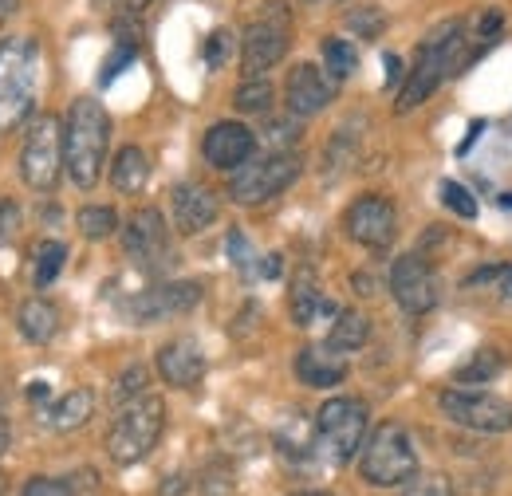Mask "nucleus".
<instances>
[{
    "mask_svg": "<svg viewBox=\"0 0 512 496\" xmlns=\"http://www.w3.org/2000/svg\"><path fill=\"white\" fill-rule=\"evenodd\" d=\"M123 245L127 256H134L142 268H158L170 260V233L158 209H138L123 229Z\"/></svg>",
    "mask_w": 512,
    "mask_h": 496,
    "instance_id": "ddd939ff",
    "label": "nucleus"
},
{
    "mask_svg": "<svg viewBox=\"0 0 512 496\" xmlns=\"http://www.w3.org/2000/svg\"><path fill=\"white\" fill-rule=\"evenodd\" d=\"M64 260H67L64 241H44V245L36 248V288H48V284L60 276Z\"/></svg>",
    "mask_w": 512,
    "mask_h": 496,
    "instance_id": "cd10ccee",
    "label": "nucleus"
},
{
    "mask_svg": "<svg viewBox=\"0 0 512 496\" xmlns=\"http://www.w3.org/2000/svg\"><path fill=\"white\" fill-rule=\"evenodd\" d=\"M386 67H390V83H394V79H398V60H394V56H386Z\"/></svg>",
    "mask_w": 512,
    "mask_h": 496,
    "instance_id": "37998d69",
    "label": "nucleus"
},
{
    "mask_svg": "<svg viewBox=\"0 0 512 496\" xmlns=\"http://www.w3.org/2000/svg\"><path fill=\"white\" fill-rule=\"evenodd\" d=\"M347 28L359 32L363 40H375V36H383L386 16L379 8H355V12H347Z\"/></svg>",
    "mask_w": 512,
    "mask_h": 496,
    "instance_id": "7c9ffc66",
    "label": "nucleus"
},
{
    "mask_svg": "<svg viewBox=\"0 0 512 496\" xmlns=\"http://www.w3.org/2000/svg\"><path fill=\"white\" fill-rule=\"evenodd\" d=\"M150 182V158H146V150H138V146H123L119 150V158H115V166H111V186L119 189V193H142Z\"/></svg>",
    "mask_w": 512,
    "mask_h": 496,
    "instance_id": "5701e85b",
    "label": "nucleus"
},
{
    "mask_svg": "<svg viewBox=\"0 0 512 496\" xmlns=\"http://www.w3.org/2000/svg\"><path fill=\"white\" fill-rule=\"evenodd\" d=\"M489 276H493L497 292H501V296H509V300H512V264H505V268H493Z\"/></svg>",
    "mask_w": 512,
    "mask_h": 496,
    "instance_id": "4c0bfd02",
    "label": "nucleus"
},
{
    "mask_svg": "<svg viewBox=\"0 0 512 496\" xmlns=\"http://www.w3.org/2000/svg\"><path fill=\"white\" fill-rule=\"evenodd\" d=\"M465 20H446V24H438L426 40H422V48H418V60L410 67V75H406V83H402V91H398V115H406V111H414V107H422L426 99H434V91L446 83L453 71H461L465 60H469V52H465Z\"/></svg>",
    "mask_w": 512,
    "mask_h": 496,
    "instance_id": "f257e3e1",
    "label": "nucleus"
},
{
    "mask_svg": "<svg viewBox=\"0 0 512 496\" xmlns=\"http://www.w3.org/2000/svg\"><path fill=\"white\" fill-rule=\"evenodd\" d=\"M229 256L237 268H253V245L245 241V233H229Z\"/></svg>",
    "mask_w": 512,
    "mask_h": 496,
    "instance_id": "e433bc0d",
    "label": "nucleus"
},
{
    "mask_svg": "<svg viewBox=\"0 0 512 496\" xmlns=\"http://www.w3.org/2000/svg\"><path fill=\"white\" fill-rule=\"evenodd\" d=\"M442 201H446L457 217H465V221L477 217V197L465 186H457V182H442Z\"/></svg>",
    "mask_w": 512,
    "mask_h": 496,
    "instance_id": "2f4dec72",
    "label": "nucleus"
},
{
    "mask_svg": "<svg viewBox=\"0 0 512 496\" xmlns=\"http://www.w3.org/2000/svg\"><path fill=\"white\" fill-rule=\"evenodd\" d=\"M288 52V20L280 16H264V20H253L245 28V71L249 75H264L268 67L284 60Z\"/></svg>",
    "mask_w": 512,
    "mask_h": 496,
    "instance_id": "2eb2a0df",
    "label": "nucleus"
},
{
    "mask_svg": "<svg viewBox=\"0 0 512 496\" xmlns=\"http://www.w3.org/2000/svg\"><path fill=\"white\" fill-rule=\"evenodd\" d=\"M327 315H339V308L323 296L312 272H300L296 284H292V319H296L300 327H312V323H320Z\"/></svg>",
    "mask_w": 512,
    "mask_h": 496,
    "instance_id": "412c9836",
    "label": "nucleus"
},
{
    "mask_svg": "<svg viewBox=\"0 0 512 496\" xmlns=\"http://www.w3.org/2000/svg\"><path fill=\"white\" fill-rule=\"evenodd\" d=\"M296 178H300V154L276 150L268 158H249L245 166H237L229 178V197L237 205H264L276 193H284Z\"/></svg>",
    "mask_w": 512,
    "mask_h": 496,
    "instance_id": "0eeeda50",
    "label": "nucleus"
},
{
    "mask_svg": "<svg viewBox=\"0 0 512 496\" xmlns=\"http://www.w3.org/2000/svg\"><path fill=\"white\" fill-rule=\"evenodd\" d=\"M201 304V284L193 280H174V284H158L138 292L134 300H127L130 323H162L170 315H182Z\"/></svg>",
    "mask_w": 512,
    "mask_h": 496,
    "instance_id": "f8f14e48",
    "label": "nucleus"
},
{
    "mask_svg": "<svg viewBox=\"0 0 512 496\" xmlns=\"http://www.w3.org/2000/svg\"><path fill=\"white\" fill-rule=\"evenodd\" d=\"M390 292H394L398 308L410 311V315H426V311L438 304V296H442L438 272L418 252H406V256L394 260V268H390Z\"/></svg>",
    "mask_w": 512,
    "mask_h": 496,
    "instance_id": "9d476101",
    "label": "nucleus"
},
{
    "mask_svg": "<svg viewBox=\"0 0 512 496\" xmlns=\"http://www.w3.org/2000/svg\"><path fill=\"white\" fill-rule=\"evenodd\" d=\"M418 473V453L410 434L398 422L375 426V434L359 449V477L375 489H402Z\"/></svg>",
    "mask_w": 512,
    "mask_h": 496,
    "instance_id": "7ed1b4c3",
    "label": "nucleus"
},
{
    "mask_svg": "<svg viewBox=\"0 0 512 496\" xmlns=\"http://www.w3.org/2000/svg\"><path fill=\"white\" fill-rule=\"evenodd\" d=\"M237 111H245V115H264L268 111V103H272V87H268V79H260V75H253V79H245L241 87H237Z\"/></svg>",
    "mask_w": 512,
    "mask_h": 496,
    "instance_id": "c85d7f7f",
    "label": "nucleus"
},
{
    "mask_svg": "<svg viewBox=\"0 0 512 496\" xmlns=\"http://www.w3.org/2000/svg\"><path fill=\"white\" fill-rule=\"evenodd\" d=\"M75 225H79V233H83L87 241H107V237L119 229V213H115L111 205H87V209H79Z\"/></svg>",
    "mask_w": 512,
    "mask_h": 496,
    "instance_id": "a878e982",
    "label": "nucleus"
},
{
    "mask_svg": "<svg viewBox=\"0 0 512 496\" xmlns=\"http://www.w3.org/2000/svg\"><path fill=\"white\" fill-rule=\"evenodd\" d=\"M123 4H127V8H134V12H138V8H146L150 0H123Z\"/></svg>",
    "mask_w": 512,
    "mask_h": 496,
    "instance_id": "c03bdc74",
    "label": "nucleus"
},
{
    "mask_svg": "<svg viewBox=\"0 0 512 496\" xmlns=\"http://www.w3.org/2000/svg\"><path fill=\"white\" fill-rule=\"evenodd\" d=\"M367 335H371V323L359 311H339L331 331H327V347L339 351V355H351V351H363Z\"/></svg>",
    "mask_w": 512,
    "mask_h": 496,
    "instance_id": "b1692460",
    "label": "nucleus"
},
{
    "mask_svg": "<svg viewBox=\"0 0 512 496\" xmlns=\"http://www.w3.org/2000/svg\"><path fill=\"white\" fill-rule=\"evenodd\" d=\"M367 441V406L359 398H331L316 414L312 449L327 465H347Z\"/></svg>",
    "mask_w": 512,
    "mask_h": 496,
    "instance_id": "39448f33",
    "label": "nucleus"
},
{
    "mask_svg": "<svg viewBox=\"0 0 512 496\" xmlns=\"http://www.w3.org/2000/svg\"><path fill=\"white\" fill-rule=\"evenodd\" d=\"M16 327H20V335H24L28 343L44 347V343H52L56 331H60V311H56V304H48L44 296L24 300L20 311H16Z\"/></svg>",
    "mask_w": 512,
    "mask_h": 496,
    "instance_id": "aec40b11",
    "label": "nucleus"
},
{
    "mask_svg": "<svg viewBox=\"0 0 512 496\" xmlns=\"http://www.w3.org/2000/svg\"><path fill=\"white\" fill-rule=\"evenodd\" d=\"M296 378L304 386H312V390H331V386H339L347 378V359L339 351H331V347L308 343L296 355Z\"/></svg>",
    "mask_w": 512,
    "mask_h": 496,
    "instance_id": "6ab92c4d",
    "label": "nucleus"
},
{
    "mask_svg": "<svg viewBox=\"0 0 512 496\" xmlns=\"http://www.w3.org/2000/svg\"><path fill=\"white\" fill-rule=\"evenodd\" d=\"M501 28H505V12H497V8H489L485 16H481V24H477V32H473V40L485 48V44H493L497 36H501Z\"/></svg>",
    "mask_w": 512,
    "mask_h": 496,
    "instance_id": "72a5a7b5",
    "label": "nucleus"
},
{
    "mask_svg": "<svg viewBox=\"0 0 512 496\" xmlns=\"http://www.w3.org/2000/svg\"><path fill=\"white\" fill-rule=\"evenodd\" d=\"M190 489V481H186V473H174L170 481H162V496H182Z\"/></svg>",
    "mask_w": 512,
    "mask_h": 496,
    "instance_id": "58836bf2",
    "label": "nucleus"
},
{
    "mask_svg": "<svg viewBox=\"0 0 512 496\" xmlns=\"http://www.w3.org/2000/svg\"><path fill=\"white\" fill-rule=\"evenodd\" d=\"M501 371H505V355H501L497 347H481V351H473V359H469L465 367H457L453 382L465 386V390H473V386H481V382H493Z\"/></svg>",
    "mask_w": 512,
    "mask_h": 496,
    "instance_id": "393cba45",
    "label": "nucleus"
},
{
    "mask_svg": "<svg viewBox=\"0 0 512 496\" xmlns=\"http://www.w3.org/2000/svg\"><path fill=\"white\" fill-rule=\"evenodd\" d=\"M158 374L178 386V390H193L201 378H205V355L193 339H174L158 351Z\"/></svg>",
    "mask_w": 512,
    "mask_h": 496,
    "instance_id": "a211bd4d",
    "label": "nucleus"
},
{
    "mask_svg": "<svg viewBox=\"0 0 512 496\" xmlns=\"http://www.w3.org/2000/svg\"><path fill=\"white\" fill-rule=\"evenodd\" d=\"M170 213H174V229L182 237H197L217 221V197H213V189L186 182L170 193Z\"/></svg>",
    "mask_w": 512,
    "mask_h": 496,
    "instance_id": "f3484780",
    "label": "nucleus"
},
{
    "mask_svg": "<svg viewBox=\"0 0 512 496\" xmlns=\"http://www.w3.org/2000/svg\"><path fill=\"white\" fill-rule=\"evenodd\" d=\"M91 410H95V394H91L87 386H79V390L64 394L52 410H44V422H48V430H56V434H71V430H79V426L91 418Z\"/></svg>",
    "mask_w": 512,
    "mask_h": 496,
    "instance_id": "4be33fe9",
    "label": "nucleus"
},
{
    "mask_svg": "<svg viewBox=\"0 0 512 496\" xmlns=\"http://www.w3.org/2000/svg\"><path fill=\"white\" fill-rule=\"evenodd\" d=\"M229 32H213L209 36V44H205V60H209V67H221L225 63V56H229Z\"/></svg>",
    "mask_w": 512,
    "mask_h": 496,
    "instance_id": "c9c22d12",
    "label": "nucleus"
},
{
    "mask_svg": "<svg viewBox=\"0 0 512 496\" xmlns=\"http://www.w3.org/2000/svg\"><path fill=\"white\" fill-rule=\"evenodd\" d=\"M343 225H347V237H351L355 245L379 252V248H390L394 233H398V213H394V205H390L386 197L367 193V197L351 201Z\"/></svg>",
    "mask_w": 512,
    "mask_h": 496,
    "instance_id": "9b49d317",
    "label": "nucleus"
},
{
    "mask_svg": "<svg viewBox=\"0 0 512 496\" xmlns=\"http://www.w3.org/2000/svg\"><path fill=\"white\" fill-rule=\"evenodd\" d=\"M284 99H288V111L308 119V115H320L323 107L335 99V87L327 83L316 63H296L288 71V83H284Z\"/></svg>",
    "mask_w": 512,
    "mask_h": 496,
    "instance_id": "dca6fc26",
    "label": "nucleus"
},
{
    "mask_svg": "<svg viewBox=\"0 0 512 496\" xmlns=\"http://www.w3.org/2000/svg\"><path fill=\"white\" fill-rule=\"evenodd\" d=\"M162 430H166V402L158 394H142V398L127 402V410L115 418V426L107 434L111 461L115 465H138L142 457H150Z\"/></svg>",
    "mask_w": 512,
    "mask_h": 496,
    "instance_id": "423d86ee",
    "label": "nucleus"
},
{
    "mask_svg": "<svg viewBox=\"0 0 512 496\" xmlns=\"http://www.w3.org/2000/svg\"><path fill=\"white\" fill-rule=\"evenodd\" d=\"M64 170V130L52 115H44L40 123L28 130L24 150H20V174L24 182L40 193H52Z\"/></svg>",
    "mask_w": 512,
    "mask_h": 496,
    "instance_id": "1a4fd4ad",
    "label": "nucleus"
},
{
    "mask_svg": "<svg viewBox=\"0 0 512 496\" xmlns=\"http://www.w3.org/2000/svg\"><path fill=\"white\" fill-rule=\"evenodd\" d=\"M260 272H264V276H280V256H268V260L260 264Z\"/></svg>",
    "mask_w": 512,
    "mask_h": 496,
    "instance_id": "ea45409f",
    "label": "nucleus"
},
{
    "mask_svg": "<svg viewBox=\"0 0 512 496\" xmlns=\"http://www.w3.org/2000/svg\"><path fill=\"white\" fill-rule=\"evenodd\" d=\"M438 406L453 426H465V430H477V434H509L512 430V402L501 394L457 386V390H446L438 398Z\"/></svg>",
    "mask_w": 512,
    "mask_h": 496,
    "instance_id": "6e6552de",
    "label": "nucleus"
},
{
    "mask_svg": "<svg viewBox=\"0 0 512 496\" xmlns=\"http://www.w3.org/2000/svg\"><path fill=\"white\" fill-rule=\"evenodd\" d=\"M402 496H453V485L446 473H414L402 485Z\"/></svg>",
    "mask_w": 512,
    "mask_h": 496,
    "instance_id": "c756f323",
    "label": "nucleus"
},
{
    "mask_svg": "<svg viewBox=\"0 0 512 496\" xmlns=\"http://www.w3.org/2000/svg\"><path fill=\"white\" fill-rule=\"evenodd\" d=\"M256 150V134L245 123H213L201 138V154L213 170H237L253 158Z\"/></svg>",
    "mask_w": 512,
    "mask_h": 496,
    "instance_id": "4468645a",
    "label": "nucleus"
},
{
    "mask_svg": "<svg viewBox=\"0 0 512 496\" xmlns=\"http://www.w3.org/2000/svg\"><path fill=\"white\" fill-rule=\"evenodd\" d=\"M20 496H71V485H67V481H56V477H32Z\"/></svg>",
    "mask_w": 512,
    "mask_h": 496,
    "instance_id": "f704fd0d",
    "label": "nucleus"
},
{
    "mask_svg": "<svg viewBox=\"0 0 512 496\" xmlns=\"http://www.w3.org/2000/svg\"><path fill=\"white\" fill-rule=\"evenodd\" d=\"M323 63H327L331 79H347V75L359 67V52H355L347 40L331 36V40H323Z\"/></svg>",
    "mask_w": 512,
    "mask_h": 496,
    "instance_id": "bb28decb",
    "label": "nucleus"
},
{
    "mask_svg": "<svg viewBox=\"0 0 512 496\" xmlns=\"http://www.w3.org/2000/svg\"><path fill=\"white\" fill-rule=\"evenodd\" d=\"M4 449H8V426H4V414H0V457H4Z\"/></svg>",
    "mask_w": 512,
    "mask_h": 496,
    "instance_id": "79ce46f5",
    "label": "nucleus"
},
{
    "mask_svg": "<svg viewBox=\"0 0 512 496\" xmlns=\"http://www.w3.org/2000/svg\"><path fill=\"white\" fill-rule=\"evenodd\" d=\"M300 496H331V493H300Z\"/></svg>",
    "mask_w": 512,
    "mask_h": 496,
    "instance_id": "49530a36",
    "label": "nucleus"
},
{
    "mask_svg": "<svg viewBox=\"0 0 512 496\" xmlns=\"http://www.w3.org/2000/svg\"><path fill=\"white\" fill-rule=\"evenodd\" d=\"M40 83V52L32 40L16 36L0 44V130L20 126L32 115Z\"/></svg>",
    "mask_w": 512,
    "mask_h": 496,
    "instance_id": "20e7f679",
    "label": "nucleus"
},
{
    "mask_svg": "<svg viewBox=\"0 0 512 496\" xmlns=\"http://www.w3.org/2000/svg\"><path fill=\"white\" fill-rule=\"evenodd\" d=\"M107 146H111V119H107L103 103L91 95L75 99L64 123V166L79 189L99 186Z\"/></svg>",
    "mask_w": 512,
    "mask_h": 496,
    "instance_id": "f03ea898",
    "label": "nucleus"
},
{
    "mask_svg": "<svg viewBox=\"0 0 512 496\" xmlns=\"http://www.w3.org/2000/svg\"><path fill=\"white\" fill-rule=\"evenodd\" d=\"M142 390H146V367H130V371H123V378H119V386H115L111 398H115V406H119V402L127 406L130 398H138Z\"/></svg>",
    "mask_w": 512,
    "mask_h": 496,
    "instance_id": "473e14b6",
    "label": "nucleus"
},
{
    "mask_svg": "<svg viewBox=\"0 0 512 496\" xmlns=\"http://www.w3.org/2000/svg\"><path fill=\"white\" fill-rule=\"evenodd\" d=\"M16 4H20V0H0V24H4V20L16 12Z\"/></svg>",
    "mask_w": 512,
    "mask_h": 496,
    "instance_id": "a19ab883",
    "label": "nucleus"
},
{
    "mask_svg": "<svg viewBox=\"0 0 512 496\" xmlns=\"http://www.w3.org/2000/svg\"><path fill=\"white\" fill-rule=\"evenodd\" d=\"M8 493V477H4V473H0V496Z\"/></svg>",
    "mask_w": 512,
    "mask_h": 496,
    "instance_id": "a18cd8bd",
    "label": "nucleus"
}]
</instances>
